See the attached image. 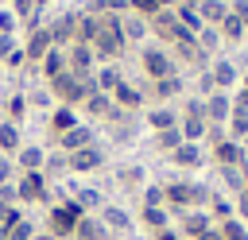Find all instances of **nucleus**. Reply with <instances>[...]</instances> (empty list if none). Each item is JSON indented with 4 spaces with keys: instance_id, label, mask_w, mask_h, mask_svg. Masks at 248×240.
I'll use <instances>...</instances> for the list:
<instances>
[{
    "instance_id": "58",
    "label": "nucleus",
    "mask_w": 248,
    "mask_h": 240,
    "mask_svg": "<svg viewBox=\"0 0 248 240\" xmlns=\"http://www.w3.org/2000/svg\"><path fill=\"white\" fill-rule=\"evenodd\" d=\"M198 240H221V232H217V225H213V228H209L205 236H198Z\"/></svg>"
},
{
    "instance_id": "18",
    "label": "nucleus",
    "mask_w": 248,
    "mask_h": 240,
    "mask_svg": "<svg viewBox=\"0 0 248 240\" xmlns=\"http://www.w3.org/2000/svg\"><path fill=\"white\" fill-rule=\"evenodd\" d=\"M143 120L151 132H167V128H178V108L174 105H151V108H143Z\"/></svg>"
},
{
    "instance_id": "28",
    "label": "nucleus",
    "mask_w": 248,
    "mask_h": 240,
    "mask_svg": "<svg viewBox=\"0 0 248 240\" xmlns=\"http://www.w3.org/2000/svg\"><path fill=\"white\" fill-rule=\"evenodd\" d=\"M23 147V135H19V124H12V120H0V155H8V159H16V151Z\"/></svg>"
},
{
    "instance_id": "43",
    "label": "nucleus",
    "mask_w": 248,
    "mask_h": 240,
    "mask_svg": "<svg viewBox=\"0 0 248 240\" xmlns=\"http://www.w3.org/2000/svg\"><path fill=\"white\" fill-rule=\"evenodd\" d=\"M128 12L140 15V19H155L163 8H159V0H128Z\"/></svg>"
},
{
    "instance_id": "17",
    "label": "nucleus",
    "mask_w": 248,
    "mask_h": 240,
    "mask_svg": "<svg viewBox=\"0 0 248 240\" xmlns=\"http://www.w3.org/2000/svg\"><path fill=\"white\" fill-rule=\"evenodd\" d=\"M229 116H232V97H229V93H221V89H217V93H209V97H205V120L225 128V124H229Z\"/></svg>"
},
{
    "instance_id": "15",
    "label": "nucleus",
    "mask_w": 248,
    "mask_h": 240,
    "mask_svg": "<svg viewBox=\"0 0 248 240\" xmlns=\"http://www.w3.org/2000/svg\"><path fill=\"white\" fill-rule=\"evenodd\" d=\"M209 77H213V89L229 93V89H236V85H240V66H232L229 58H217V62L209 66Z\"/></svg>"
},
{
    "instance_id": "10",
    "label": "nucleus",
    "mask_w": 248,
    "mask_h": 240,
    "mask_svg": "<svg viewBox=\"0 0 248 240\" xmlns=\"http://www.w3.org/2000/svg\"><path fill=\"white\" fill-rule=\"evenodd\" d=\"M66 166H70L74 174H89V170H101V166H105V147H101V143H89V147H81V151L66 155Z\"/></svg>"
},
{
    "instance_id": "45",
    "label": "nucleus",
    "mask_w": 248,
    "mask_h": 240,
    "mask_svg": "<svg viewBox=\"0 0 248 240\" xmlns=\"http://www.w3.org/2000/svg\"><path fill=\"white\" fill-rule=\"evenodd\" d=\"M140 205H167L163 182H151V186H143V194H140Z\"/></svg>"
},
{
    "instance_id": "7",
    "label": "nucleus",
    "mask_w": 248,
    "mask_h": 240,
    "mask_svg": "<svg viewBox=\"0 0 248 240\" xmlns=\"http://www.w3.org/2000/svg\"><path fill=\"white\" fill-rule=\"evenodd\" d=\"M46 89H50V97H58L66 108H81V105H85V93H81V77H74L70 70H66V74H58L54 81H46Z\"/></svg>"
},
{
    "instance_id": "49",
    "label": "nucleus",
    "mask_w": 248,
    "mask_h": 240,
    "mask_svg": "<svg viewBox=\"0 0 248 240\" xmlns=\"http://www.w3.org/2000/svg\"><path fill=\"white\" fill-rule=\"evenodd\" d=\"M229 15H236V19L248 27V0H229Z\"/></svg>"
},
{
    "instance_id": "34",
    "label": "nucleus",
    "mask_w": 248,
    "mask_h": 240,
    "mask_svg": "<svg viewBox=\"0 0 248 240\" xmlns=\"http://www.w3.org/2000/svg\"><path fill=\"white\" fill-rule=\"evenodd\" d=\"M116 182H120L124 190H136V194H140V190H143V166H140V163L120 166V170H116Z\"/></svg>"
},
{
    "instance_id": "4",
    "label": "nucleus",
    "mask_w": 248,
    "mask_h": 240,
    "mask_svg": "<svg viewBox=\"0 0 248 240\" xmlns=\"http://www.w3.org/2000/svg\"><path fill=\"white\" fill-rule=\"evenodd\" d=\"M140 66H143V74L151 77V81H159V77H170V74H178V66H174V58H170V50L167 46H140Z\"/></svg>"
},
{
    "instance_id": "61",
    "label": "nucleus",
    "mask_w": 248,
    "mask_h": 240,
    "mask_svg": "<svg viewBox=\"0 0 248 240\" xmlns=\"http://www.w3.org/2000/svg\"><path fill=\"white\" fill-rule=\"evenodd\" d=\"M0 240H8V228H4V225H0Z\"/></svg>"
},
{
    "instance_id": "23",
    "label": "nucleus",
    "mask_w": 248,
    "mask_h": 240,
    "mask_svg": "<svg viewBox=\"0 0 248 240\" xmlns=\"http://www.w3.org/2000/svg\"><path fill=\"white\" fill-rule=\"evenodd\" d=\"M101 27H105V15L78 12V39H74V43H89V46H93V39L101 35Z\"/></svg>"
},
{
    "instance_id": "16",
    "label": "nucleus",
    "mask_w": 248,
    "mask_h": 240,
    "mask_svg": "<svg viewBox=\"0 0 248 240\" xmlns=\"http://www.w3.org/2000/svg\"><path fill=\"white\" fill-rule=\"evenodd\" d=\"M89 143H97V135H93L89 124H78V128H70V132L58 135V151H62V155H74V151H81V147H89Z\"/></svg>"
},
{
    "instance_id": "24",
    "label": "nucleus",
    "mask_w": 248,
    "mask_h": 240,
    "mask_svg": "<svg viewBox=\"0 0 248 240\" xmlns=\"http://www.w3.org/2000/svg\"><path fill=\"white\" fill-rule=\"evenodd\" d=\"M120 31H124V43H143V39L151 35L147 19H140V15H132V12L120 15Z\"/></svg>"
},
{
    "instance_id": "3",
    "label": "nucleus",
    "mask_w": 248,
    "mask_h": 240,
    "mask_svg": "<svg viewBox=\"0 0 248 240\" xmlns=\"http://www.w3.org/2000/svg\"><path fill=\"white\" fill-rule=\"evenodd\" d=\"M124 46H128V43H124V31H120V15H105L101 35L93 39V54H97V62H101V58H105V62H108V58L116 62V58L124 54Z\"/></svg>"
},
{
    "instance_id": "27",
    "label": "nucleus",
    "mask_w": 248,
    "mask_h": 240,
    "mask_svg": "<svg viewBox=\"0 0 248 240\" xmlns=\"http://www.w3.org/2000/svg\"><path fill=\"white\" fill-rule=\"evenodd\" d=\"M198 15L205 27H221V19L229 15V0H198Z\"/></svg>"
},
{
    "instance_id": "32",
    "label": "nucleus",
    "mask_w": 248,
    "mask_h": 240,
    "mask_svg": "<svg viewBox=\"0 0 248 240\" xmlns=\"http://www.w3.org/2000/svg\"><path fill=\"white\" fill-rule=\"evenodd\" d=\"M217 174H221V182H225V190H229L232 197L248 190V182H244V166H217Z\"/></svg>"
},
{
    "instance_id": "31",
    "label": "nucleus",
    "mask_w": 248,
    "mask_h": 240,
    "mask_svg": "<svg viewBox=\"0 0 248 240\" xmlns=\"http://www.w3.org/2000/svg\"><path fill=\"white\" fill-rule=\"evenodd\" d=\"M217 31H221V43H229V46H236V43H244V39H248V27H244L236 15H225Z\"/></svg>"
},
{
    "instance_id": "14",
    "label": "nucleus",
    "mask_w": 248,
    "mask_h": 240,
    "mask_svg": "<svg viewBox=\"0 0 248 240\" xmlns=\"http://www.w3.org/2000/svg\"><path fill=\"white\" fill-rule=\"evenodd\" d=\"M209 159L217 163V166H244V143H236V139H221V143H213L209 147Z\"/></svg>"
},
{
    "instance_id": "20",
    "label": "nucleus",
    "mask_w": 248,
    "mask_h": 240,
    "mask_svg": "<svg viewBox=\"0 0 248 240\" xmlns=\"http://www.w3.org/2000/svg\"><path fill=\"white\" fill-rule=\"evenodd\" d=\"M182 89H186L182 74H170V77H159V81H151V97H155L159 105H170V97H182Z\"/></svg>"
},
{
    "instance_id": "56",
    "label": "nucleus",
    "mask_w": 248,
    "mask_h": 240,
    "mask_svg": "<svg viewBox=\"0 0 248 240\" xmlns=\"http://www.w3.org/2000/svg\"><path fill=\"white\" fill-rule=\"evenodd\" d=\"M23 58H27V54H23V46H16V50H12V54H8V58H4L0 66H19Z\"/></svg>"
},
{
    "instance_id": "22",
    "label": "nucleus",
    "mask_w": 248,
    "mask_h": 240,
    "mask_svg": "<svg viewBox=\"0 0 248 240\" xmlns=\"http://www.w3.org/2000/svg\"><path fill=\"white\" fill-rule=\"evenodd\" d=\"M170 163H174V166H182V170H198V166L205 163L202 143H182V147H174V151H170Z\"/></svg>"
},
{
    "instance_id": "42",
    "label": "nucleus",
    "mask_w": 248,
    "mask_h": 240,
    "mask_svg": "<svg viewBox=\"0 0 248 240\" xmlns=\"http://www.w3.org/2000/svg\"><path fill=\"white\" fill-rule=\"evenodd\" d=\"M194 39H198V46H202V50H205L209 58H213V50L221 46V31H217V27H202V31L194 35Z\"/></svg>"
},
{
    "instance_id": "48",
    "label": "nucleus",
    "mask_w": 248,
    "mask_h": 240,
    "mask_svg": "<svg viewBox=\"0 0 248 240\" xmlns=\"http://www.w3.org/2000/svg\"><path fill=\"white\" fill-rule=\"evenodd\" d=\"M16 23H19V19L12 15V8H0V35H12V31H16Z\"/></svg>"
},
{
    "instance_id": "55",
    "label": "nucleus",
    "mask_w": 248,
    "mask_h": 240,
    "mask_svg": "<svg viewBox=\"0 0 248 240\" xmlns=\"http://www.w3.org/2000/svg\"><path fill=\"white\" fill-rule=\"evenodd\" d=\"M12 50H16V39H12V35H0V62H4Z\"/></svg>"
},
{
    "instance_id": "9",
    "label": "nucleus",
    "mask_w": 248,
    "mask_h": 240,
    "mask_svg": "<svg viewBox=\"0 0 248 240\" xmlns=\"http://www.w3.org/2000/svg\"><path fill=\"white\" fill-rule=\"evenodd\" d=\"M66 70H70L74 77H89V74L97 70L93 46H89V43H70V46H66Z\"/></svg>"
},
{
    "instance_id": "47",
    "label": "nucleus",
    "mask_w": 248,
    "mask_h": 240,
    "mask_svg": "<svg viewBox=\"0 0 248 240\" xmlns=\"http://www.w3.org/2000/svg\"><path fill=\"white\" fill-rule=\"evenodd\" d=\"M209 93H217V89H213V77H209V70H202V74H198V97L205 101Z\"/></svg>"
},
{
    "instance_id": "33",
    "label": "nucleus",
    "mask_w": 248,
    "mask_h": 240,
    "mask_svg": "<svg viewBox=\"0 0 248 240\" xmlns=\"http://www.w3.org/2000/svg\"><path fill=\"white\" fill-rule=\"evenodd\" d=\"M93 81H97V89H101V93H108V97H112V89H116L124 77H120V70H116V66H97V70H93Z\"/></svg>"
},
{
    "instance_id": "62",
    "label": "nucleus",
    "mask_w": 248,
    "mask_h": 240,
    "mask_svg": "<svg viewBox=\"0 0 248 240\" xmlns=\"http://www.w3.org/2000/svg\"><path fill=\"white\" fill-rule=\"evenodd\" d=\"M35 4H39V8H46V4H50V0H35Z\"/></svg>"
},
{
    "instance_id": "59",
    "label": "nucleus",
    "mask_w": 248,
    "mask_h": 240,
    "mask_svg": "<svg viewBox=\"0 0 248 240\" xmlns=\"http://www.w3.org/2000/svg\"><path fill=\"white\" fill-rule=\"evenodd\" d=\"M178 4H182V8H198V0H174V8H178Z\"/></svg>"
},
{
    "instance_id": "19",
    "label": "nucleus",
    "mask_w": 248,
    "mask_h": 240,
    "mask_svg": "<svg viewBox=\"0 0 248 240\" xmlns=\"http://www.w3.org/2000/svg\"><path fill=\"white\" fill-rule=\"evenodd\" d=\"M16 170L19 174H27V170H43L46 166V147H39V143H23L19 151H16Z\"/></svg>"
},
{
    "instance_id": "53",
    "label": "nucleus",
    "mask_w": 248,
    "mask_h": 240,
    "mask_svg": "<svg viewBox=\"0 0 248 240\" xmlns=\"http://www.w3.org/2000/svg\"><path fill=\"white\" fill-rule=\"evenodd\" d=\"M27 105H39V108H50V89H39L27 97Z\"/></svg>"
},
{
    "instance_id": "36",
    "label": "nucleus",
    "mask_w": 248,
    "mask_h": 240,
    "mask_svg": "<svg viewBox=\"0 0 248 240\" xmlns=\"http://www.w3.org/2000/svg\"><path fill=\"white\" fill-rule=\"evenodd\" d=\"M85 12H93V15H124L128 0H85Z\"/></svg>"
},
{
    "instance_id": "40",
    "label": "nucleus",
    "mask_w": 248,
    "mask_h": 240,
    "mask_svg": "<svg viewBox=\"0 0 248 240\" xmlns=\"http://www.w3.org/2000/svg\"><path fill=\"white\" fill-rule=\"evenodd\" d=\"M217 232H221V240H248V225H244V221H236V217L221 221V225H217Z\"/></svg>"
},
{
    "instance_id": "21",
    "label": "nucleus",
    "mask_w": 248,
    "mask_h": 240,
    "mask_svg": "<svg viewBox=\"0 0 248 240\" xmlns=\"http://www.w3.org/2000/svg\"><path fill=\"white\" fill-rule=\"evenodd\" d=\"M147 232H159V228H170V209L167 205H140V217H136Z\"/></svg>"
},
{
    "instance_id": "29",
    "label": "nucleus",
    "mask_w": 248,
    "mask_h": 240,
    "mask_svg": "<svg viewBox=\"0 0 248 240\" xmlns=\"http://www.w3.org/2000/svg\"><path fill=\"white\" fill-rule=\"evenodd\" d=\"M50 46H54V43H50V31H46V27H35V31L27 35V46H23V54H27L31 62H39V58H43Z\"/></svg>"
},
{
    "instance_id": "50",
    "label": "nucleus",
    "mask_w": 248,
    "mask_h": 240,
    "mask_svg": "<svg viewBox=\"0 0 248 240\" xmlns=\"http://www.w3.org/2000/svg\"><path fill=\"white\" fill-rule=\"evenodd\" d=\"M232 209H236V221H244V225H248V190L232 197Z\"/></svg>"
},
{
    "instance_id": "51",
    "label": "nucleus",
    "mask_w": 248,
    "mask_h": 240,
    "mask_svg": "<svg viewBox=\"0 0 248 240\" xmlns=\"http://www.w3.org/2000/svg\"><path fill=\"white\" fill-rule=\"evenodd\" d=\"M12 178H16V163H12L8 155H0V186H8Z\"/></svg>"
},
{
    "instance_id": "46",
    "label": "nucleus",
    "mask_w": 248,
    "mask_h": 240,
    "mask_svg": "<svg viewBox=\"0 0 248 240\" xmlns=\"http://www.w3.org/2000/svg\"><path fill=\"white\" fill-rule=\"evenodd\" d=\"M35 8H39L35 0H12V15H16V19H23V23L35 15Z\"/></svg>"
},
{
    "instance_id": "13",
    "label": "nucleus",
    "mask_w": 248,
    "mask_h": 240,
    "mask_svg": "<svg viewBox=\"0 0 248 240\" xmlns=\"http://www.w3.org/2000/svg\"><path fill=\"white\" fill-rule=\"evenodd\" d=\"M112 105H116L120 112H128V116H132V112H143L147 97H143V93H140L132 81H120V85L112 89Z\"/></svg>"
},
{
    "instance_id": "11",
    "label": "nucleus",
    "mask_w": 248,
    "mask_h": 240,
    "mask_svg": "<svg viewBox=\"0 0 248 240\" xmlns=\"http://www.w3.org/2000/svg\"><path fill=\"white\" fill-rule=\"evenodd\" d=\"M213 228V217L205 213V209H186V213H178V236L182 240H198V236H205Z\"/></svg>"
},
{
    "instance_id": "35",
    "label": "nucleus",
    "mask_w": 248,
    "mask_h": 240,
    "mask_svg": "<svg viewBox=\"0 0 248 240\" xmlns=\"http://www.w3.org/2000/svg\"><path fill=\"white\" fill-rule=\"evenodd\" d=\"M205 213H209L217 225H221V221H229V217H236V209H232V201H229L225 194H209V209H205Z\"/></svg>"
},
{
    "instance_id": "44",
    "label": "nucleus",
    "mask_w": 248,
    "mask_h": 240,
    "mask_svg": "<svg viewBox=\"0 0 248 240\" xmlns=\"http://www.w3.org/2000/svg\"><path fill=\"white\" fill-rule=\"evenodd\" d=\"M70 166H66V155L62 151H46V166H43V174L46 178H54V174H66Z\"/></svg>"
},
{
    "instance_id": "5",
    "label": "nucleus",
    "mask_w": 248,
    "mask_h": 240,
    "mask_svg": "<svg viewBox=\"0 0 248 240\" xmlns=\"http://www.w3.org/2000/svg\"><path fill=\"white\" fill-rule=\"evenodd\" d=\"M147 27L163 39V43H170V46H178V43H190L194 39V31H186L182 23H178V15H174V8H163L155 19H147Z\"/></svg>"
},
{
    "instance_id": "1",
    "label": "nucleus",
    "mask_w": 248,
    "mask_h": 240,
    "mask_svg": "<svg viewBox=\"0 0 248 240\" xmlns=\"http://www.w3.org/2000/svg\"><path fill=\"white\" fill-rule=\"evenodd\" d=\"M163 194H167V209H170V213H186V209H205L213 190H205L202 182H182V178H174V182H163Z\"/></svg>"
},
{
    "instance_id": "57",
    "label": "nucleus",
    "mask_w": 248,
    "mask_h": 240,
    "mask_svg": "<svg viewBox=\"0 0 248 240\" xmlns=\"http://www.w3.org/2000/svg\"><path fill=\"white\" fill-rule=\"evenodd\" d=\"M151 240H182V236H178V228H159V232H151Z\"/></svg>"
},
{
    "instance_id": "39",
    "label": "nucleus",
    "mask_w": 248,
    "mask_h": 240,
    "mask_svg": "<svg viewBox=\"0 0 248 240\" xmlns=\"http://www.w3.org/2000/svg\"><path fill=\"white\" fill-rule=\"evenodd\" d=\"M186 139H182V132L178 128H167V132H155V147L163 151V155H170L174 147H182Z\"/></svg>"
},
{
    "instance_id": "38",
    "label": "nucleus",
    "mask_w": 248,
    "mask_h": 240,
    "mask_svg": "<svg viewBox=\"0 0 248 240\" xmlns=\"http://www.w3.org/2000/svg\"><path fill=\"white\" fill-rule=\"evenodd\" d=\"M225 132H229V139L248 143V112H236V108H232V116H229V124H225Z\"/></svg>"
},
{
    "instance_id": "60",
    "label": "nucleus",
    "mask_w": 248,
    "mask_h": 240,
    "mask_svg": "<svg viewBox=\"0 0 248 240\" xmlns=\"http://www.w3.org/2000/svg\"><path fill=\"white\" fill-rule=\"evenodd\" d=\"M240 89H248V74H240Z\"/></svg>"
},
{
    "instance_id": "6",
    "label": "nucleus",
    "mask_w": 248,
    "mask_h": 240,
    "mask_svg": "<svg viewBox=\"0 0 248 240\" xmlns=\"http://www.w3.org/2000/svg\"><path fill=\"white\" fill-rule=\"evenodd\" d=\"M16 194H19V205H31V201H46L50 197V178L43 170H27L16 178Z\"/></svg>"
},
{
    "instance_id": "8",
    "label": "nucleus",
    "mask_w": 248,
    "mask_h": 240,
    "mask_svg": "<svg viewBox=\"0 0 248 240\" xmlns=\"http://www.w3.org/2000/svg\"><path fill=\"white\" fill-rule=\"evenodd\" d=\"M97 221H101V225H105V232H112V236H128V232L136 228V217H132L124 205H112V201H105V205H101Z\"/></svg>"
},
{
    "instance_id": "52",
    "label": "nucleus",
    "mask_w": 248,
    "mask_h": 240,
    "mask_svg": "<svg viewBox=\"0 0 248 240\" xmlns=\"http://www.w3.org/2000/svg\"><path fill=\"white\" fill-rule=\"evenodd\" d=\"M229 97H232V108H236V112H248V89H240V85H236Z\"/></svg>"
},
{
    "instance_id": "12",
    "label": "nucleus",
    "mask_w": 248,
    "mask_h": 240,
    "mask_svg": "<svg viewBox=\"0 0 248 240\" xmlns=\"http://www.w3.org/2000/svg\"><path fill=\"white\" fill-rule=\"evenodd\" d=\"M46 31H50V43L66 50V46L78 39V12H62L58 19H50V23H46Z\"/></svg>"
},
{
    "instance_id": "30",
    "label": "nucleus",
    "mask_w": 248,
    "mask_h": 240,
    "mask_svg": "<svg viewBox=\"0 0 248 240\" xmlns=\"http://www.w3.org/2000/svg\"><path fill=\"white\" fill-rule=\"evenodd\" d=\"M81 120H78V108H66V105H58L54 112H50V132H54V139L62 135V132H70V128H78Z\"/></svg>"
},
{
    "instance_id": "25",
    "label": "nucleus",
    "mask_w": 248,
    "mask_h": 240,
    "mask_svg": "<svg viewBox=\"0 0 248 240\" xmlns=\"http://www.w3.org/2000/svg\"><path fill=\"white\" fill-rule=\"evenodd\" d=\"M39 70H43L46 81H54L58 74H66V50H62V46H50V50L39 58Z\"/></svg>"
},
{
    "instance_id": "37",
    "label": "nucleus",
    "mask_w": 248,
    "mask_h": 240,
    "mask_svg": "<svg viewBox=\"0 0 248 240\" xmlns=\"http://www.w3.org/2000/svg\"><path fill=\"white\" fill-rule=\"evenodd\" d=\"M4 116H8L12 124H19V120L27 116V97H23V93H8V97H4Z\"/></svg>"
},
{
    "instance_id": "54",
    "label": "nucleus",
    "mask_w": 248,
    "mask_h": 240,
    "mask_svg": "<svg viewBox=\"0 0 248 240\" xmlns=\"http://www.w3.org/2000/svg\"><path fill=\"white\" fill-rule=\"evenodd\" d=\"M0 201H8V205H19V194H16V182H8V186H0Z\"/></svg>"
},
{
    "instance_id": "26",
    "label": "nucleus",
    "mask_w": 248,
    "mask_h": 240,
    "mask_svg": "<svg viewBox=\"0 0 248 240\" xmlns=\"http://www.w3.org/2000/svg\"><path fill=\"white\" fill-rule=\"evenodd\" d=\"M70 197L78 201V209H81V213H101V205H105V194H101L97 186H78Z\"/></svg>"
},
{
    "instance_id": "2",
    "label": "nucleus",
    "mask_w": 248,
    "mask_h": 240,
    "mask_svg": "<svg viewBox=\"0 0 248 240\" xmlns=\"http://www.w3.org/2000/svg\"><path fill=\"white\" fill-rule=\"evenodd\" d=\"M81 217H85V213L78 209V201H74V197H66V201H58V205H50V209H46V232H50L54 240H70Z\"/></svg>"
},
{
    "instance_id": "41",
    "label": "nucleus",
    "mask_w": 248,
    "mask_h": 240,
    "mask_svg": "<svg viewBox=\"0 0 248 240\" xmlns=\"http://www.w3.org/2000/svg\"><path fill=\"white\" fill-rule=\"evenodd\" d=\"M35 232H39V225L31 217H19L16 225H8V240H31Z\"/></svg>"
}]
</instances>
